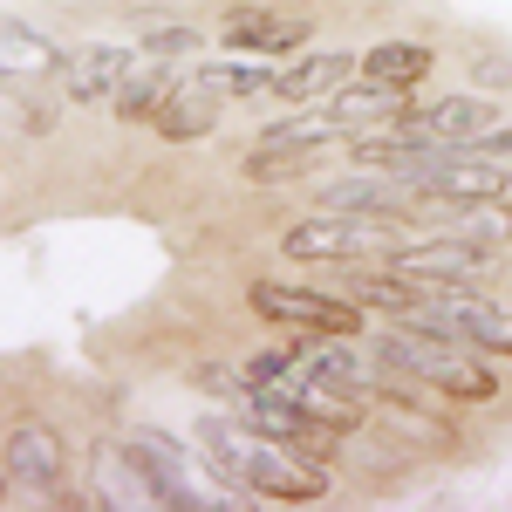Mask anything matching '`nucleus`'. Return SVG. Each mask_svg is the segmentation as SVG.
Returning <instances> with one entry per match:
<instances>
[{
    "label": "nucleus",
    "instance_id": "obj_16",
    "mask_svg": "<svg viewBox=\"0 0 512 512\" xmlns=\"http://www.w3.org/2000/svg\"><path fill=\"white\" fill-rule=\"evenodd\" d=\"M219 110H226V96L212 89V82H198L192 69L171 82V96H164V110L151 117V130L158 137H171V144H185V137H205L212 123H219Z\"/></svg>",
    "mask_w": 512,
    "mask_h": 512
},
{
    "label": "nucleus",
    "instance_id": "obj_15",
    "mask_svg": "<svg viewBox=\"0 0 512 512\" xmlns=\"http://www.w3.org/2000/svg\"><path fill=\"white\" fill-rule=\"evenodd\" d=\"M328 110L342 117V130H349V137H362V130H383V123L410 117V89H396V82H369V76H355V82H342V89L328 96Z\"/></svg>",
    "mask_w": 512,
    "mask_h": 512
},
{
    "label": "nucleus",
    "instance_id": "obj_2",
    "mask_svg": "<svg viewBox=\"0 0 512 512\" xmlns=\"http://www.w3.org/2000/svg\"><path fill=\"white\" fill-rule=\"evenodd\" d=\"M376 355L403 383H417L424 396H444V403H492L499 396V376L472 355V342L424 328V321H390V335H376Z\"/></svg>",
    "mask_w": 512,
    "mask_h": 512
},
{
    "label": "nucleus",
    "instance_id": "obj_19",
    "mask_svg": "<svg viewBox=\"0 0 512 512\" xmlns=\"http://www.w3.org/2000/svg\"><path fill=\"white\" fill-rule=\"evenodd\" d=\"M137 48H144L151 62H192L198 48H205V35H198V28H158V35L137 41Z\"/></svg>",
    "mask_w": 512,
    "mask_h": 512
},
{
    "label": "nucleus",
    "instance_id": "obj_9",
    "mask_svg": "<svg viewBox=\"0 0 512 512\" xmlns=\"http://www.w3.org/2000/svg\"><path fill=\"white\" fill-rule=\"evenodd\" d=\"M355 62L362 55H349V48H315V55H301L294 48V62H274V82H267V96H280V103H328L342 82H355Z\"/></svg>",
    "mask_w": 512,
    "mask_h": 512
},
{
    "label": "nucleus",
    "instance_id": "obj_10",
    "mask_svg": "<svg viewBox=\"0 0 512 512\" xmlns=\"http://www.w3.org/2000/svg\"><path fill=\"white\" fill-rule=\"evenodd\" d=\"M410 137H431V144H465V151H478L492 130H499V103H485V96H444V103H431V110H410V117H396Z\"/></svg>",
    "mask_w": 512,
    "mask_h": 512
},
{
    "label": "nucleus",
    "instance_id": "obj_6",
    "mask_svg": "<svg viewBox=\"0 0 512 512\" xmlns=\"http://www.w3.org/2000/svg\"><path fill=\"white\" fill-rule=\"evenodd\" d=\"M403 321H424V328H444V335H458V342H472V349L512 355V308L485 301L478 287H444V294H431L424 315H403Z\"/></svg>",
    "mask_w": 512,
    "mask_h": 512
},
{
    "label": "nucleus",
    "instance_id": "obj_3",
    "mask_svg": "<svg viewBox=\"0 0 512 512\" xmlns=\"http://www.w3.org/2000/svg\"><path fill=\"white\" fill-rule=\"evenodd\" d=\"M403 226L396 219H369V212H335L321 205L315 219H294L280 233V253L287 260H308V267H369V260H390L403 246Z\"/></svg>",
    "mask_w": 512,
    "mask_h": 512
},
{
    "label": "nucleus",
    "instance_id": "obj_1",
    "mask_svg": "<svg viewBox=\"0 0 512 512\" xmlns=\"http://www.w3.org/2000/svg\"><path fill=\"white\" fill-rule=\"evenodd\" d=\"M198 458L212 465V478L226 492H260V499H287V506H315L328 492V472L294 458L287 444L246 424V417H205L198 424Z\"/></svg>",
    "mask_w": 512,
    "mask_h": 512
},
{
    "label": "nucleus",
    "instance_id": "obj_7",
    "mask_svg": "<svg viewBox=\"0 0 512 512\" xmlns=\"http://www.w3.org/2000/svg\"><path fill=\"white\" fill-rule=\"evenodd\" d=\"M69 437L55 424H14L0 437V478L21 485V492H62L69 485Z\"/></svg>",
    "mask_w": 512,
    "mask_h": 512
},
{
    "label": "nucleus",
    "instance_id": "obj_13",
    "mask_svg": "<svg viewBox=\"0 0 512 512\" xmlns=\"http://www.w3.org/2000/svg\"><path fill=\"white\" fill-rule=\"evenodd\" d=\"M96 478L82 492V506H158V485L144 472V458L130 444H96Z\"/></svg>",
    "mask_w": 512,
    "mask_h": 512
},
{
    "label": "nucleus",
    "instance_id": "obj_11",
    "mask_svg": "<svg viewBox=\"0 0 512 512\" xmlns=\"http://www.w3.org/2000/svg\"><path fill=\"white\" fill-rule=\"evenodd\" d=\"M137 62H144L137 41H89V48H76V55L62 62V76H69V96H76V103H110L123 82H130Z\"/></svg>",
    "mask_w": 512,
    "mask_h": 512
},
{
    "label": "nucleus",
    "instance_id": "obj_12",
    "mask_svg": "<svg viewBox=\"0 0 512 512\" xmlns=\"http://www.w3.org/2000/svg\"><path fill=\"white\" fill-rule=\"evenodd\" d=\"M69 55L55 48V35H41L35 21L21 14H0V82L7 89H28V82H48Z\"/></svg>",
    "mask_w": 512,
    "mask_h": 512
},
{
    "label": "nucleus",
    "instance_id": "obj_14",
    "mask_svg": "<svg viewBox=\"0 0 512 512\" xmlns=\"http://www.w3.org/2000/svg\"><path fill=\"white\" fill-rule=\"evenodd\" d=\"M226 48H239V55H294V48H308V21L301 14H260V7H233L226 14Z\"/></svg>",
    "mask_w": 512,
    "mask_h": 512
},
{
    "label": "nucleus",
    "instance_id": "obj_5",
    "mask_svg": "<svg viewBox=\"0 0 512 512\" xmlns=\"http://www.w3.org/2000/svg\"><path fill=\"white\" fill-rule=\"evenodd\" d=\"M492 260H499V246H478V239H458V233H424V239H403L383 267L444 294V287H478L492 274Z\"/></svg>",
    "mask_w": 512,
    "mask_h": 512
},
{
    "label": "nucleus",
    "instance_id": "obj_17",
    "mask_svg": "<svg viewBox=\"0 0 512 512\" xmlns=\"http://www.w3.org/2000/svg\"><path fill=\"white\" fill-rule=\"evenodd\" d=\"M437 69V55L424 41H383V48H369L362 62H355V76L369 82H396V89H417V82Z\"/></svg>",
    "mask_w": 512,
    "mask_h": 512
},
{
    "label": "nucleus",
    "instance_id": "obj_8",
    "mask_svg": "<svg viewBox=\"0 0 512 512\" xmlns=\"http://www.w3.org/2000/svg\"><path fill=\"white\" fill-rule=\"evenodd\" d=\"M280 396H287L308 424H321L328 437H349L355 424L369 417V390L335 383V376H321V369H308V362H294V369L280 376Z\"/></svg>",
    "mask_w": 512,
    "mask_h": 512
},
{
    "label": "nucleus",
    "instance_id": "obj_4",
    "mask_svg": "<svg viewBox=\"0 0 512 512\" xmlns=\"http://www.w3.org/2000/svg\"><path fill=\"white\" fill-rule=\"evenodd\" d=\"M253 315L287 328V335H362L369 308H355L349 294H321V287H294V280H253Z\"/></svg>",
    "mask_w": 512,
    "mask_h": 512
},
{
    "label": "nucleus",
    "instance_id": "obj_18",
    "mask_svg": "<svg viewBox=\"0 0 512 512\" xmlns=\"http://www.w3.org/2000/svg\"><path fill=\"white\" fill-rule=\"evenodd\" d=\"M192 76L212 82L226 103H233V96H267V82H274V55H239V48H233V62H198Z\"/></svg>",
    "mask_w": 512,
    "mask_h": 512
}]
</instances>
